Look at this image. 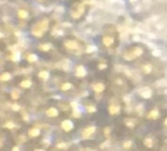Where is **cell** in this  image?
Returning <instances> with one entry per match:
<instances>
[{
  "label": "cell",
  "mask_w": 167,
  "mask_h": 151,
  "mask_svg": "<svg viewBox=\"0 0 167 151\" xmlns=\"http://www.w3.org/2000/svg\"><path fill=\"white\" fill-rule=\"evenodd\" d=\"M141 71L143 72V75L146 76H152V75H163L164 73V68L158 64V63H153V62H146L142 64L141 66Z\"/></svg>",
  "instance_id": "cell-1"
},
{
  "label": "cell",
  "mask_w": 167,
  "mask_h": 151,
  "mask_svg": "<svg viewBox=\"0 0 167 151\" xmlns=\"http://www.w3.org/2000/svg\"><path fill=\"white\" fill-rule=\"evenodd\" d=\"M146 53V48L142 46V45H136V46H133L130 47V49H127L125 53H124V60L125 61H134L136 58H140L141 56H143Z\"/></svg>",
  "instance_id": "cell-2"
},
{
  "label": "cell",
  "mask_w": 167,
  "mask_h": 151,
  "mask_svg": "<svg viewBox=\"0 0 167 151\" xmlns=\"http://www.w3.org/2000/svg\"><path fill=\"white\" fill-rule=\"evenodd\" d=\"M47 28H48V19H42L39 23H37V25H35V28L32 30V33L36 37L40 38L44 35V32L47 30Z\"/></svg>",
  "instance_id": "cell-3"
},
{
  "label": "cell",
  "mask_w": 167,
  "mask_h": 151,
  "mask_svg": "<svg viewBox=\"0 0 167 151\" xmlns=\"http://www.w3.org/2000/svg\"><path fill=\"white\" fill-rule=\"evenodd\" d=\"M147 118L149 120H157L158 118H160V110L158 108H153L151 109L147 114Z\"/></svg>",
  "instance_id": "cell-4"
},
{
  "label": "cell",
  "mask_w": 167,
  "mask_h": 151,
  "mask_svg": "<svg viewBox=\"0 0 167 151\" xmlns=\"http://www.w3.org/2000/svg\"><path fill=\"white\" fill-rule=\"evenodd\" d=\"M143 144H144V147L148 148V149H153V148H155V144H156V141H155V139H153L152 136H147V137H144V140H143Z\"/></svg>",
  "instance_id": "cell-5"
},
{
  "label": "cell",
  "mask_w": 167,
  "mask_h": 151,
  "mask_svg": "<svg viewBox=\"0 0 167 151\" xmlns=\"http://www.w3.org/2000/svg\"><path fill=\"white\" fill-rule=\"evenodd\" d=\"M64 46H65L68 49H72V51L79 48L78 42H77V41H74V40H67V41L64 42Z\"/></svg>",
  "instance_id": "cell-6"
},
{
  "label": "cell",
  "mask_w": 167,
  "mask_h": 151,
  "mask_svg": "<svg viewBox=\"0 0 167 151\" xmlns=\"http://www.w3.org/2000/svg\"><path fill=\"white\" fill-rule=\"evenodd\" d=\"M62 128L65 131V132H69V131H71L72 128H73V124H72V121L71 120H64V121H62Z\"/></svg>",
  "instance_id": "cell-7"
},
{
  "label": "cell",
  "mask_w": 167,
  "mask_h": 151,
  "mask_svg": "<svg viewBox=\"0 0 167 151\" xmlns=\"http://www.w3.org/2000/svg\"><path fill=\"white\" fill-rule=\"evenodd\" d=\"M113 42H114V38L112 37V36H105V37H103V44H104V46L110 47V46L113 45Z\"/></svg>",
  "instance_id": "cell-8"
},
{
  "label": "cell",
  "mask_w": 167,
  "mask_h": 151,
  "mask_svg": "<svg viewBox=\"0 0 167 151\" xmlns=\"http://www.w3.org/2000/svg\"><path fill=\"white\" fill-rule=\"evenodd\" d=\"M95 132V127L92 126V127H87L84 132H82V137L84 139H88V137H91V135Z\"/></svg>",
  "instance_id": "cell-9"
},
{
  "label": "cell",
  "mask_w": 167,
  "mask_h": 151,
  "mask_svg": "<svg viewBox=\"0 0 167 151\" xmlns=\"http://www.w3.org/2000/svg\"><path fill=\"white\" fill-rule=\"evenodd\" d=\"M109 112L111 114H118L120 112V107L118 104H111L109 105Z\"/></svg>",
  "instance_id": "cell-10"
},
{
  "label": "cell",
  "mask_w": 167,
  "mask_h": 151,
  "mask_svg": "<svg viewBox=\"0 0 167 151\" xmlns=\"http://www.w3.org/2000/svg\"><path fill=\"white\" fill-rule=\"evenodd\" d=\"M104 85L103 84H101V82H97V84H94L93 85V89L94 92H96V93H101V92H103L104 91Z\"/></svg>",
  "instance_id": "cell-11"
},
{
  "label": "cell",
  "mask_w": 167,
  "mask_h": 151,
  "mask_svg": "<svg viewBox=\"0 0 167 151\" xmlns=\"http://www.w3.org/2000/svg\"><path fill=\"white\" fill-rule=\"evenodd\" d=\"M76 76L77 77H84L86 76V70L84 66H78L77 70H76Z\"/></svg>",
  "instance_id": "cell-12"
},
{
  "label": "cell",
  "mask_w": 167,
  "mask_h": 151,
  "mask_svg": "<svg viewBox=\"0 0 167 151\" xmlns=\"http://www.w3.org/2000/svg\"><path fill=\"white\" fill-rule=\"evenodd\" d=\"M46 114L49 116V117H56L58 114V111L56 110L55 108H49L47 111H46Z\"/></svg>",
  "instance_id": "cell-13"
},
{
  "label": "cell",
  "mask_w": 167,
  "mask_h": 151,
  "mask_svg": "<svg viewBox=\"0 0 167 151\" xmlns=\"http://www.w3.org/2000/svg\"><path fill=\"white\" fill-rule=\"evenodd\" d=\"M17 14H19V19H28V12L26 10H24V9H19V12H17Z\"/></svg>",
  "instance_id": "cell-14"
},
{
  "label": "cell",
  "mask_w": 167,
  "mask_h": 151,
  "mask_svg": "<svg viewBox=\"0 0 167 151\" xmlns=\"http://www.w3.org/2000/svg\"><path fill=\"white\" fill-rule=\"evenodd\" d=\"M39 134H40V131H39L38 128H31V130L29 131V135H30L31 137H36V136H39Z\"/></svg>",
  "instance_id": "cell-15"
},
{
  "label": "cell",
  "mask_w": 167,
  "mask_h": 151,
  "mask_svg": "<svg viewBox=\"0 0 167 151\" xmlns=\"http://www.w3.org/2000/svg\"><path fill=\"white\" fill-rule=\"evenodd\" d=\"M31 85H32V81H31L30 79H28V80H23V81L21 82V87H23V88H29Z\"/></svg>",
  "instance_id": "cell-16"
},
{
  "label": "cell",
  "mask_w": 167,
  "mask_h": 151,
  "mask_svg": "<svg viewBox=\"0 0 167 151\" xmlns=\"http://www.w3.org/2000/svg\"><path fill=\"white\" fill-rule=\"evenodd\" d=\"M126 125L130 127V128H134L135 127V125H136V121L134 120V119H126Z\"/></svg>",
  "instance_id": "cell-17"
},
{
  "label": "cell",
  "mask_w": 167,
  "mask_h": 151,
  "mask_svg": "<svg viewBox=\"0 0 167 151\" xmlns=\"http://www.w3.org/2000/svg\"><path fill=\"white\" fill-rule=\"evenodd\" d=\"M10 73H8V72H5V73H2V75L0 76V80L1 81H8L9 79H10Z\"/></svg>",
  "instance_id": "cell-18"
},
{
  "label": "cell",
  "mask_w": 167,
  "mask_h": 151,
  "mask_svg": "<svg viewBox=\"0 0 167 151\" xmlns=\"http://www.w3.org/2000/svg\"><path fill=\"white\" fill-rule=\"evenodd\" d=\"M141 93V95L143 96V97H150L151 96V91L149 89V88H144V89H142V92H140Z\"/></svg>",
  "instance_id": "cell-19"
},
{
  "label": "cell",
  "mask_w": 167,
  "mask_h": 151,
  "mask_svg": "<svg viewBox=\"0 0 167 151\" xmlns=\"http://www.w3.org/2000/svg\"><path fill=\"white\" fill-rule=\"evenodd\" d=\"M51 44H42V45H40L39 46V48L41 49V51H45V52H47V51H49L51 49Z\"/></svg>",
  "instance_id": "cell-20"
},
{
  "label": "cell",
  "mask_w": 167,
  "mask_h": 151,
  "mask_svg": "<svg viewBox=\"0 0 167 151\" xmlns=\"http://www.w3.org/2000/svg\"><path fill=\"white\" fill-rule=\"evenodd\" d=\"M48 77H49V73H48V71H41V72H39V78H41V79H48Z\"/></svg>",
  "instance_id": "cell-21"
},
{
  "label": "cell",
  "mask_w": 167,
  "mask_h": 151,
  "mask_svg": "<svg viewBox=\"0 0 167 151\" xmlns=\"http://www.w3.org/2000/svg\"><path fill=\"white\" fill-rule=\"evenodd\" d=\"M37 55L36 54H29L28 55V57H26V60L29 61V62H36L37 61Z\"/></svg>",
  "instance_id": "cell-22"
},
{
  "label": "cell",
  "mask_w": 167,
  "mask_h": 151,
  "mask_svg": "<svg viewBox=\"0 0 167 151\" xmlns=\"http://www.w3.org/2000/svg\"><path fill=\"white\" fill-rule=\"evenodd\" d=\"M62 91H69L70 88H72V85L70 84V82H65V84H63L62 85Z\"/></svg>",
  "instance_id": "cell-23"
},
{
  "label": "cell",
  "mask_w": 167,
  "mask_h": 151,
  "mask_svg": "<svg viewBox=\"0 0 167 151\" xmlns=\"http://www.w3.org/2000/svg\"><path fill=\"white\" fill-rule=\"evenodd\" d=\"M19 91H16V89H14V91L12 92V97H13L14 100H16V98H19Z\"/></svg>",
  "instance_id": "cell-24"
},
{
  "label": "cell",
  "mask_w": 167,
  "mask_h": 151,
  "mask_svg": "<svg viewBox=\"0 0 167 151\" xmlns=\"http://www.w3.org/2000/svg\"><path fill=\"white\" fill-rule=\"evenodd\" d=\"M5 127H7V128H14V127H15V124H14L13 121H8V123H6Z\"/></svg>",
  "instance_id": "cell-25"
},
{
  "label": "cell",
  "mask_w": 167,
  "mask_h": 151,
  "mask_svg": "<svg viewBox=\"0 0 167 151\" xmlns=\"http://www.w3.org/2000/svg\"><path fill=\"white\" fill-rule=\"evenodd\" d=\"M130 145H132V142H130V141H126V142L124 143V148H130Z\"/></svg>",
  "instance_id": "cell-26"
},
{
  "label": "cell",
  "mask_w": 167,
  "mask_h": 151,
  "mask_svg": "<svg viewBox=\"0 0 167 151\" xmlns=\"http://www.w3.org/2000/svg\"><path fill=\"white\" fill-rule=\"evenodd\" d=\"M87 110H88L89 112H95V111H96V108H95V107H88Z\"/></svg>",
  "instance_id": "cell-27"
},
{
  "label": "cell",
  "mask_w": 167,
  "mask_h": 151,
  "mask_svg": "<svg viewBox=\"0 0 167 151\" xmlns=\"http://www.w3.org/2000/svg\"><path fill=\"white\" fill-rule=\"evenodd\" d=\"M107 68V64H100L98 65V69H101V70H103V69H105Z\"/></svg>",
  "instance_id": "cell-28"
},
{
  "label": "cell",
  "mask_w": 167,
  "mask_h": 151,
  "mask_svg": "<svg viewBox=\"0 0 167 151\" xmlns=\"http://www.w3.org/2000/svg\"><path fill=\"white\" fill-rule=\"evenodd\" d=\"M13 110H15V111H16V110H19V107L16 105V104H14V105H13Z\"/></svg>",
  "instance_id": "cell-29"
},
{
  "label": "cell",
  "mask_w": 167,
  "mask_h": 151,
  "mask_svg": "<svg viewBox=\"0 0 167 151\" xmlns=\"http://www.w3.org/2000/svg\"><path fill=\"white\" fill-rule=\"evenodd\" d=\"M93 49H95L94 47H88V48H87V52H93Z\"/></svg>",
  "instance_id": "cell-30"
},
{
  "label": "cell",
  "mask_w": 167,
  "mask_h": 151,
  "mask_svg": "<svg viewBox=\"0 0 167 151\" xmlns=\"http://www.w3.org/2000/svg\"><path fill=\"white\" fill-rule=\"evenodd\" d=\"M164 125H165V127H167V117L165 118V120H164Z\"/></svg>",
  "instance_id": "cell-31"
},
{
  "label": "cell",
  "mask_w": 167,
  "mask_h": 151,
  "mask_svg": "<svg viewBox=\"0 0 167 151\" xmlns=\"http://www.w3.org/2000/svg\"><path fill=\"white\" fill-rule=\"evenodd\" d=\"M13 151H19V148H16V147H15V148H13Z\"/></svg>",
  "instance_id": "cell-32"
},
{
  "label": "cell",
  "mask_w": 167,
  "mask_h": 151,
  "mask_svg": "<svg viewBox=\"0 0 167 151\" xmlns=\"http://www.w3.org/2000/svg\"><path fill=\"white\" fill-rule=\"evenodd\" d=\"M1 145H2V139L0 137V147H1Z\"/></svg>",
  "instance_id": "cell-33"
},
{
  "label": "cell",
  "mask_w": 167,
  "mask_h": 151,
  "mask_svg": "<svg viewBox=\"0 0 167 151\" xmlns=\"http://www.w3.org/2000/svg\"><path fill=\"white\" fill-rule=\"evenodd\" d=\"M2 37H3V35H2L1 32H0V38H2Z\"/></svg>",
  "instance_id": "cell-34"
},
{
  "label": "cell",
  "mask_w": 167,
  "mask_h": 151,
  "mask_svg": "<svg viewBox=\"0 0 167 151\" xmlns=\"http://www.w3.org/2000/svg\"><path fill=\"white\" fill-rule=\"evenodd\" d=\"M36 151H44V150H36Z\"/></svg>",
  "instance_id": "cell-35"
},
{
  "label": "cell",
  "mask_w": 167,
  "mask_h": 151,
  "mask_svg": "<svg viewBox=\"0 0 167 151\" xmlns=\"http://www.w3.org/2000/svg\"><path fill=\"white\" fill-rule=\"evenodd\" d=\"M39 1H41V0H39Z\"/></svg>",
  "instance_id": "cell-36"
}]
</instances>
